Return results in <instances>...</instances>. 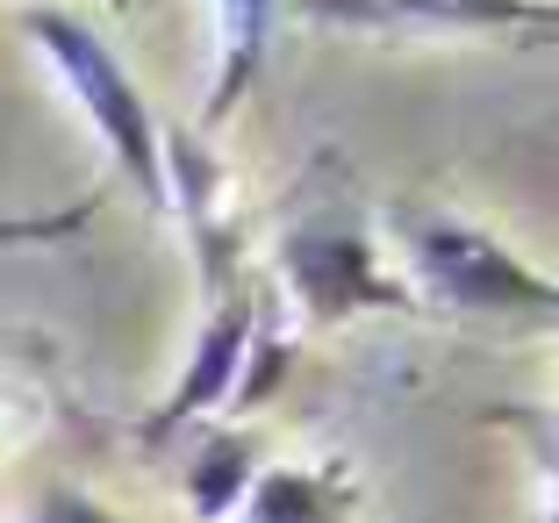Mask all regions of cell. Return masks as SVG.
Listing matches in <instances>:
<instances>
[{
	"instance_id": "6da1fadb",
	"label": "cell",
	"mask_w": 559,
	"mask_h": 523,
	"mask_svg": "<svg viewBox=\"0 0 559 523\" xmlns=\"http://www.w3.org/2000/svg\"><path fill=\"white\" fill-rule=\"evenodd\" d=\"M22 29L36 36V44L50 50V66H58V80L72 86V100H80L86 115H94V130L108 136V151H116V165L136 180V194L151 201V209H173V180H165V151H158V122H151L144 94H136V80L122 72V58L108 44H100L94 29H86L80 15H58V8H29L22 15Z\"/></svg>"
},
{
	"instance_id": "7a4b0ae2",
	"label": "cell",
	"mask_w": 559,
	"mask_h": 523,
	"mask_svg": "<svg viewBox=\"0 0 559 523\" xmlns=\"http://www.w3.org/2000/svg\"><path fill=\"white\" fill-rule=\"evenodd\" d=\"M409 265L438 309L488 316V323H559V280L531 273L516 251H502L488 229L466 223H409Z\"/></svg>"
},
{
	"instance_id": "3957f363",
	"label": "cell",
	"mask_w": 559,
	"mask_h": 523,
	"mask_svg": "<svg viewBox=\"0 0 559 523\" xmlns=\"http://www.w3.org/2000/svg\"><path fill=\"white\" fill-rule=\"evenodd\" d=\"M280 280L295 287L301 316L309 323H345L359 309H395V316H416V295L402 280L380 273V251L366 237V223L352 209L337 215H309L280 237Z\"/></svg>"
},
{
	"instance_id": "277c9868",
	"label": "cell",
	"mask_w": 559,
	"mask_h": 523,
	"mask_svg": "<svg viewBox=\"0 0 559 523\" xmlns=\"http://www.w3.org/2000/svg\"><path fill=\"white\" fill-rule=\"evenodd\" d=\"M309 15L359 36H559V0H309Z\"/></svg>"
},
{
	"instance_id": "5b68a950",
	"label": "cell",
	"mask_w": 559,
	"mask_h": 523,
	"mask_svg": "<svg viewBox=\"0 0 559 523\" xmlns=\"http://www.w3.org/2000/svg\"><path fill=\"white\" fill-rule=\"evenodd\" d=\"M251 323H259V301H223L215 309V323L201 330L194 359H187V380L173 388V402H165L158 416H151V438H173L180 424H194L201 409H223L237 394V380H245V352H251Z\"/></svg>"
},
{
	"instance_id": "8992f818",
	"label": "cell",
	"mask_w": 559,
	"mask_h": 523,
	"mask_svg": "<svg viewBox=\"0 0 559 523\" xmlns=\"http://www.w3.org/2000/svg\"><path fill=\"white\" fill-rule=\"evenodd\" d=\"M359 488L337 474H309V466H273V474L251 480L245 516L251 523H345Z\"/></svg>"
},
{
	"instance_id": "52a82bcc",
	"label": "cell",
	"mask_w": 559,
	"mask_h": 523,
	"mask_svg": "<svg viewBox=\"0 0 559 523\" xmlns=\"http://www.w3.org/2000/svg\"><path fill=\"white\" fill-rule=\"evenodd\" d=\"M223 15V66H215V94H209V122L237 108L251 94V80L265 72V50H273V15L280 0H215Z\"/></svg>"
},
{
	"instance_id": "ba28073f",
	"label": "cell",
	"mask_w": 559,
	"mask_h": 523,
	"mask_svg": "<svg viewBox=\"0 0 559 523\" xmlns=\"http://www.w3.org/2000/svg\"><path fill=\"white\" fill-rule=\"evenodd\" d=\"M251 480H259V444L245 430H215L194 452V466H187V502H194V516L215 523L251 495Z\"/></svg>"
},
{
	"instance_id": "9c48e42d",
	"label": "cell",
	"mask_w": 559,
	"mask_h": 523,
	"mask_svg": "<svg viewBox=\"0 0 559 523\" xmlns=\"http://www.w3.org/2000/svg\"><path fill=\"white\" fill-rule=\"evenodd\" d=\"M94 209H72V215H29V223H0V245H50V237H72Z\"/></svg>"
},
{
	"instance_id": "30bf717a",
	"label": "cell",
	"mask_w": 559,
	"mask_h": 523,
	"mask_svg": "<svg viewBox=\"0 0 559 523\" xmlns=\"http://www.w3.org/2000/svg\"><path fill=\"white\" fill-rule=\"evenodd\" d=\"M36 523H116V516H108V509H94L86 495L58 488V495H44V502H36Z\"/></svg>"
},
{
	"instance_id": "8fae6325",
	"label": "cell",
	"mask_w": 559,
	"mask_h": 523,
	"mask_svg": "<svg viewBox=\"0 0 559 523\" xmlns=\"http://www.w3.org/2000/svg\"><path fill=\"white\" fill-rule=\"evenodd\" d=\"M545 480H552V516H545V523H559V466H552V459H545Z\"/></svg>"
},
{
	"instance_id": "7c38bea8",
	"label": "cell",
	"mask_w": 559,
	"mask_h": 523,
	"mask_svg": "<svg viewBox=\"0 0 559 523\" xmlns=\"http://www.w3.org/2000/svg\"><path fill=\"white\" fill-rule=\"evenodd\" d=\"M552 466H559V438H552Z\"/></svg>"
},
{
	"instance_id": "4fadbf2b",
	"label": "cell",
	"mask_w": 559,
	"mask_h": 523,
	"mask_svg": "<svg viewBox=\"0 0 559 523\" xmlns=\"http://www.w3.org/2000/svg\"><path fill=\"white\" fill-rule=\"evenodd\" d=\"M552 330H559V323H552Z\"/></svg>"
}]
</instances>
